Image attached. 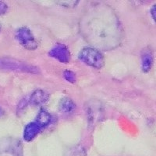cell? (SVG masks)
<instances>
[{"instance_id":"cell-5","label":"cell","mask_w":156,"mask_h":156,"mask_svg":"<svg viewBox=\"0 0 156 156\" xmlns=\"http://www.w3.org/2000/svg\"><path fill=\"white\" fill-rule=\"evenodd\" d=\"M41 128L35 122H32L24 128L23 132V138L26 141H31L35 138L39 132L41 131Z\"/></svg>"},{"instance_id":"cell-7","label":"cell","mask_w":156,"mask_h":156,"mask_svg":"<svg viewBox=\"0 0 156 156\" xmlns=\"http://www.w3.org/2000/svg\"><path fill=\"white\" fill-rule=\"evenodd\" d=\"M60 111L63 113L69 114L73 112L76 108V105L69 98H63L59 104Z\"/></svg>"},{"instance_id":"cell-12","label":"cell","mask_w":156,"mask_h":156,"mask_svg":"<svg viewBox=\"0 0 156 156\" xmlns=\"http://www.w3.org/2000/svg\"><path fill=\"white\" fill-rule=\"evenodd\" d=\"M58 3H61V5H66V6H67V7H69V6L73 7V6H75V5L78 3V2L70 1V2H58Z\"/></svg>"},{"instance_id":"cell-13","label":"cell","mask_w":156,"mask_h":156,"mask_svg":"<svg viewBox=\"0 0 156 156\" xmlns=\"http://www.w3.org/2000/svg\"><path fill=\"white\" fill-rule=\"evenodd\" d=\"M154 13H155V5L153 6L152 9H151V14H152V16H153V19L155 20V16H154Z\"/></svg>"},{"instance_id":"cell-9","label":"cell","mask_w":156,"mask_h":156,"mask_svg":"<svg viewBox=\"0 0 156 156\" xmlns=\"http://www.w3.org/2000/svg\"><path fill=\"white\" fill-rule=\"evenodd\" d=\"M142 63H141V67L142 70L144 72H148L150 69H151L153 65V57L150 52H144L142 55Z\"/></svg>"},{"instance_id":"cell-14","label":"cell","mask_w":156,"mask_h":156,"mask_svg":"<svg viewBox=\"0 0 156 156\" xmlns=\"http://www.w3.org/2000/svg\"><path fill=\"white\" fill-rule=\"evenodd\" d=\"M2 114H3V111H2V110L0 108V116H2Z\"/></svg>"},{"instance_id":"cell-8","label":"cell","mask_w":156,"mask_h":156,"mask_svg":"<svg viewBox=\"0 0 156 156\" xmlns=\"http://www.w3.org/2000/svg\"><path fill=\"white\" fill-rule=\"evenodd\" d=\"M34 122L41 128L45 127L51 122V115L45 110H41L37 114V116Z\"/></svg>"},{"instance_id":"cell-1","label":"cell","mask_w":156,"mask_h":156,"mask_svg":"<svg viewBox=\"0 0 156 156\" xmlns=\"http://www.w3.org/2000/svg\"><path fill=\"white\" fill-rule=\"evenodd\" d=\"M79 58L83 62L96 69H101L104 66V57L98 50L95 48H84L79 53Z\"/></svg>"},{"instance_id":"cell-3","label":"cell","mask_w":156,"mask_h":156,"mask_svg":"<svg viewBox=\"0 0 156 156\" xmlns=\"http://www.w3.org/2000/svg\"><path fill=\"white\" fill-rule=\"evenodd\" d=\"M0 64H1V67L5 68V69L25 71V72H30V73H35L36 70V68L29 66L25 62H20L12 58H5L3 60H1Z\"/></svg>"},{"instance_id":"cell-6","label":"cell","mask_w":156,"mask_h":156,"mask_svg":"<svg viewBox=\"0 0 156 156\" xmlns=\"http://www.w3.org/2000/svg\"><path fill=\"white\" fill-rule=\"evenodd\" d=\"M48 98V95L46 92L42 90H37L31 94L30 101L32 105H40L46 102Z\"/></svg>"},{"instance_id":"cell-10","label":"cell","mask_w":156,"mask_h":156,"mask_svg":"<svg viewBox=\"0 0 156 156\" xmlns=\"http://www.w3.org/2000/svg\"><path fill=\"white\" fill-rule=\"evenodd\" d=\"M63 76L68 82H70V83H74V82H76V75L72 71H65L63 73Z\"/></svg>"},{"instance_id":"cell-4","label":"cell","mask_w":156,"mask_h":156,"mask_svg":"<svg viewBox=\"0 0 156 156\" xmlns=\"http://www.w3.org/2000/svg\"><path fill=\"white\" fill-rule=\"evenodd\" d=\"M49 55L62 63H67L70 60V53L66 46L62 44H57L49 51Z\"/></svg>"},{"instance_id":"cell-11","label":"cell","mask_w":156,"mask_h":156,"mask_svg":"<svg viewBox=\"0 0 156 156\" xmlns=\"http://www.w3.org/2000/svg\"><path fill=\"white\" fill-rule=\"evenodd\" d=\"M8 9L7 5L3 2H0V15H2L6 12Z\"/></svg>"},{"instance_id":"cell-2","label":"cell","mask_w":156,"mask_h":156,"mask_svg":"<svg viewBox=\"0 0 156 156\" xmlns=\"http://www.w3.org/2000/svg\"><path fill=\"white\" fill-rule=\"evenodd\" d=\"M16 37L19 43L25 48L34 50L37 47V42L27 27H21L16 31Z\"/></svg>"}]
</instances>
